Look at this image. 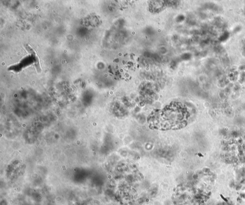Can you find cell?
Here are the masks:
<instances>
[{
	"instance_id": "obj_1",
	"label": "cell",
	"mask_w": 245,
	"mask_h": 205,
	"mask_svg": "<svg viewBox=\"0 0 245 205\" xmlns=\"http://www.w3.org/2000/svg\"><path fill=\"white\" fill-rule=\"evenodd\" d=\"M186 119V112L184 106L181 104L174 103L152 116L150 124L154 125L157 129H175L181 127Z\"/></svg>"
},
{
	"instance_id": "obj_2",
	"label": "cell",
	"mask_w": 245,
	"mask_h": 205,
	"mask_svg": "<svg viewBox=\"0 0 245 205\" xmlns=\"http://www.w3.org/2000/svg\"><path fill=\"white\" fill-rule=\"evenodd\" d=\"M154 3H151L150 7H151L152 10L154 11H160L164 6L163 3H160V1H154Z\"/></svg>"
}]
</instances>
